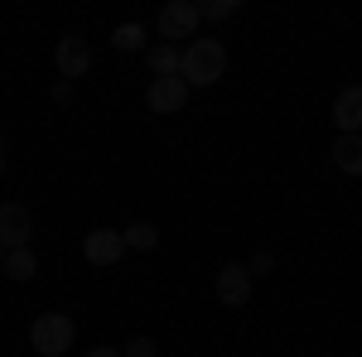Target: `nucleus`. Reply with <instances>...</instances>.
<instances>
[{
    "mask_svg": "<svg viewBox=\"0 0 362 357\" xmlns=\"http://www.w3.org/2000/svg\"><path fill=\"white\" fill-rule=\"evenodd\" d=\"M145 102H150L155 116H174V111H184V102H189V83L184 78H150Z\"/></svg>",
    "mask_w": 362,
    "mask_h": 357,
    "instance_id": "7",
    "label": "nucleus"
},
{
    "mask_svg": "<svg viewBox=\"0 0 362 357\" xmlns=\"http://www.w3.org/2000/svg\"><path fill=\"white\" fill-rule=\"evenodd\" d=\"M83 357H121V348H112V343H102V348H87Z\"/></svg>",
    "mask_w": 362,
    "mask_h": 357,
    "instance_id": "18",
    "label": "nucleus"
},
{
    "mask_svg": "<svg viewBox=\"0 0 362 357\" xmlns=\"http://www.w3.org/2000/svg\"><path fill=\"white\" fill-rule=\"evenodd\" d=\"M68 97H73V83H63V78H58V83H54V102H68Z\"/></svg>",
    "mask_w": 362,
    "mask_h": 357,
    "instance_id": "19",
    "label": "nucleus"
},
{
    "mask_svg": "<svg viewBox=\"0 0 362 357\" xmlns=\"http://www.w3.org/2000/svg\"><path fill=\"white\" fill-rule=\"evenodd\" d=\"M334 126L338 136H358L362 131V87H343L334 97Z\"/></svg>",
    "mask_w": 362,
    "mask_h": 357,
    "instance_id": "9",
    "label": "nucleus"
},
{
    "mask_svg": "<svg viewBox=\"0 0 362 357\" xmlns=\"http://www.w3.org/2000/svg\"><path fill=\"white\" fill-rule=\"evenodd\" d=\"M126 256V237L116 227H92L83 237V261L87 266H116Z\"/></svg>",
    "mask_w": 362,
    "mask_h": 357,
    "instance_id": "4",
    "label": "nucleus"
},
{
    "mask_svg": "<svg viewBox=\"0 0 362 357\" xmlns=\"http://www.w3.org/2000/svg\"><path fill=\"white\" fill-rule=\"evenodd\" d=\"M121 237H126V251H155L160 247L155 222H131V227H121Z\"/></svg>",
    "mask_w": 362,
    "mask_h": 357,
    "instance_id": "12",
    "label": "nucleus"
},
{
    "mask_svg": "<svg viewBox=\"0 0 362 357\" xmlns=\"http://www.w3.org/2000/svg\"><path fill=\"white\" fill-rule=\"evenodd\" d=\"M218 300H223L227 309H242V304L251 300V271H247V261H227L223 271H218Z\"/></svg>",
    "mask_w": 362,
    "mask_h": 357,
    "instance_id": "8",
    "label": "nucleus"
},
{
    "mask_svg": "<svg viewBox=\"0 0 362 357\" xmlns=\"http://www.w3.org/2000/svg\"><path fill=\"white\" fill-rule=\"evenodd\" d=\"M334 165L343 174H362V136H338L334 140Z\"/></svg>",
    "mask_w": 362,
    "mask_h": 357,
    "instance_id": "11",
    "label": "nucleus"
},
{
    "mask_svg": "<svg viewBox=\"0 0 362 357\" xmlns=\"http://www.w3.org/2000/svg\"><path fill=\"white\" fill-rule=\"evenodd\" d=\"M179 54L184 49H174V44H155L150 49V73L155 78H179Z\"/></svg>",
    "mask_w": 362,
    "mask_h": 357,
    "instance_id": "13",
    "label": "nucleus"
},
{
    "mask_svg": "<svg viewBox=\"0 0 362 357\" xmlns=\"http://www.w3.org/2000/svg\"><path fill=\"white\" fill-rule=\"evenodd\" d=\"M0 266H5V251H0Z\"/></svg>",
    "mask_w": 362,
    "mask_h": 357,
    "instance_id": "21",
    "label": "nucleus"
},
{
    "mask_svg": "<svg viewBox=\"0 0 362 357\" xmlns=\"http://www.w3.org/2000/svg\"><path fill=\"white\" fill-rule=\"evenodd\" d=\"M160 348H155V338H145V333H136L126 348H121V357H155Z\"/></svg>",
    "mask_w": 362,
    "mask_h": 357,
    "instance_id": "16",
    "label": "nucleus"
},
{
    "mask_svg": "<svg viewBox=\"0 0 362 357\" xmlns=\"http://www.w3.org/2000/svg\"><path fill=\"white\" fill-rule=\"evenodd\" d=\"M73 338H78V329H73V319L68 314H39L34 324H29V343H34V353L39 357H63L68 348H73Z\"/></svg>",
    "mask_w": 362,
    "mask_h": 357,
    "instance_id": "2",
    "label": "nucleus"
},
{
    "mask_svg": "<svg viewBox=\"0 0 362 357\" xmlns=\"http://www.w3.org/2000/svg\"><path fill=\"white\" fill-rule=\"evenodd\" d=\"M34 271H39V256H34L29 247L5 251V266H0V275H10L15 285H25V280H34Z\"/></svg>",
    "mask_w": 362,
    "mask_h": 357,
    "instance_id": "10",
    "label": "nucleus"
},
{
    "mask_svg": "<svg viewBox=\"0 0 362 357\" xmlns=\"http://www.w3.org/2000/svg\"><path fill=\"white\" fill-rule=\"evenodd\" d=\"M247 271L251 275H271V271H276V256H271V251H256V256L247 261Z\"/></svg>",
    "mask_w": 362,
    "mask_h": 357,
    "instance_id": "17",
    "label": "nucleus"
},
{
    "mask_svg": "<svg viewBox=\"0 0 362 357\" xmlns=\"http://www.w3.org/2000/svg\"><path fill=\"white\" fill-rule=\"evenodd\" d=\"M0 174H5V155H0Z\"/></svg>",
    "mask_w": 362,
    "mask_h": 357,
    "instance_id": "20",
    "label": "nucleus"
},
{
    "mask_svg": "<svg viewBox=\"0 0 362 357\" xmlns=\"http://www.w3.org/2000/svg\"><path fill=\"white\" fill-rule=\"evenodd\" d=\"M34 237V218L25 203H0V251H20Z\"/></svg>",
    "mask_w": 362,
    "mask_h": 357,
    "instance_id": "6",
    "label": "nucleus"
},
{
    "mask_svg": "<svg viewBox=\"0 0 362 357\" xmlns=\"http://www.w3.org/2000/svg\"><path fill=\"white\" fill-rule=\"evenodd\" d=\"M54 63H58V78H63V83H78L87 68H92V49H87V39H83V34H63L58 49H54Z\"/></svg>",
    "mask_w": 362,
    "mask_h": 357,
    "instance_id": "5",
    "label": "nucleus"
},
{
    "mask_svg": "<svg viewBox=\"0 0 362 357\" xmlns=\"http://www.w3.org/2000/svg\"><path fill=\"white\" fill-rule=\"evenodd\" d=\"M242 10V0H213V5H203V20H232Z\"/></svg>",
    "mask_w": 362,
    "mask_h": 357,
    "instance_id": "15",
    "label": "nucleus"
},
{
    "mask_svg": "<svg viewBox=\"0 0 362 357\" xmlns=\"http://www.w3.org/2000/svg\"><path fill=\"white\" fill-rule=\"evenodd\" d=\"M223 73H227L223 39H194V44H184V54H179V78L189 87H213Z\"/></svg>",
    "mask_w": 362,
    "mask_h": 357,
    "instance_id": "1",
    "label": "nucleus"
},
{
    "mask_svg": "<svg viewBox=\"0 0 362 357\" xmlns=\"http://www.w3.org/2000/svg\"><path fill=\"white\" fill-rule=\"evenodd\" d=\"M198 25H203V5H198V0H169L165 10H160V20H155L160 39L174 44V49H179V39H189V44H194Z\"/></svg>",
    "mask_w": 362,
    "mask_h": 357,
    "instance_id": "3",
    "label": "nucleus"
},
{
    "mask_svg": "<svg viewBox=\"0 0 362 357\" xmlns=\"http://www.w3.org/2000/svg\"><path fill=\"white\" fill-rule=\"evenodd\" d=\"M112 49H121V54H140L145 49V25H116V34H112Z\"/></svg>",
    "mask_w": 362,
    "mask_h": 357,
    "instance_id": "14",
    "label": "nucleus"
}]
</instances>
